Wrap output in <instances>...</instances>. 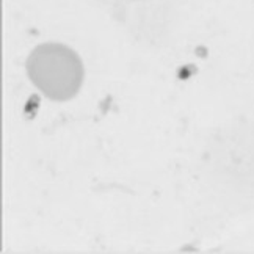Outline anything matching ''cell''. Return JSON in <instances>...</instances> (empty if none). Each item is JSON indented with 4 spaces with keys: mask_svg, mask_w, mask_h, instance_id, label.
Wrapping results in <instances>:
<instances>
[{
    "mask_svg": "<svg viewBox=\"0 0 254 254\" xmlns=\"http://www.w3.org/2000/svg\"><path fill=\"white\" fill-rule=\"evenodd\" d=\"M25 69L36 90L55 102L75 97L85 75L82 58L74 49L60 43L36 46L27 58Z\"/></svg>",
    "mask_w": 254,
    "mask_h": 254,
    "instance_id": "obj_1",
    "label": "cell"
}]
</instances>
